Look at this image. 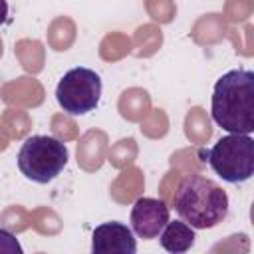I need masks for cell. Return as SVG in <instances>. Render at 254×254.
<instances>
[{
  "instance_id": "obj_1",
  "label": "cell",
  "mask_w": 254,
  "mask_h": 254,
  "mask_svg": "<svg viewBox=\"0 0 254 254\" xmlns=\"http://www.w3.org/2000/svg\"><path fill=\"white\" fill-rule=\"evenodd\" d=\"M210 115L228 133L250 135L254 131V71L230 69L214 83Z\"/></svg>"
},
{
  "instance_id": "obj_2",
  "label": "cell",
  "mask_w": 254,
  "mask_h": 254,
  "mask_svg": "<svg viewBox=\"0 0 254 254\" xmlns=\"http://www.w3.org/2000/svg\"><path fill=\"white\" fill-rule=\"evenodd\" d=\"M175 210L194 230H206L218 226L228 216V194L226 190L202 175H187L181 179L175 198Z\"/></svg>"
},
{
  "instance_id": "obj_3",
  "label": "cell",
  "mask_w": 254,
  "mask_h": 254,
  "mask_svg": "<svg viewBox=\"0 0 254 254\" xmlns=\"http://www.w3.org/2000/svg\"><path fill=\"white\" fill-rule=\"evenodd\" d=\"M67 159L69 151L65 143L52 135H32L22 143L16 163L28 181L48 185L65 169Z\"/></svg>"
},
{
  "instance_id": "obj_4",
  "label": "cell",
  "mask_w": 254,
  "mask_h": 254,
  "mask_svg": "<svg viewBox=\"0 0 254 254\" xmlns=\"http://www.w3.org/2000/svg\"><path fill=\"white\" fill-rule=\"evenodd\" d=\"M210 169L226 183L240 185L254 175V139L242 133H228L208 149Z\"/></svg>"
},
{
  "instance_id": "obj_5",
  "label": "cell",
  "mask_w": 254,
  "mask_h": 254,
  "mask_svg": "<svg viewBox=\"0 0 254 254\" xmlns=\"http://www.w3.org/2000/svg\"><path fill=\"white\" fill-rule=\"evenodd\" d=\"M56 99L67 115H85L99 105L101 77L89 67H71L58 81Z\"/></svg>"
},
{
  "instance_id": "obj_6",
  "label": "cell",
  "mask_w": 254,
  "mask_h": 254,
  "mask_svg": "<svg viewBox=\"0 0 254 254\" xmlns=\"http://www.w3.org/2000/svg\"><path fill=\"white\" fill-rule=\"evenodd\" d=\"M169 220L171 210L161 198L141 196L131 206V230L143 240L157 238Z\"/></svg>"
},
{
  "instance_id": "obj_7",
  "label": "cell",
  "mask_w": 254,
  "mask_h": 254,
  "mask_svg": "<svg viewBox=\"0 0 254 254\" xmlns=\"http://www.w3.org/2000/svg\"><path fill=\"white\" fill-rule=\"evenodd\" d=\"M91 252L93 254H135L137 242L135 232L117 220L103 222L95 226L91 234Z\"/></svg>"
},
{
  "instance_id": "obj_8",
  "label": "cell",
  "mask_w": 254,
  "mask_h": 254,
  "mask_svg": "<svg viewBox=\"0 0 254 254\" xmlns=\"http://www.w3.org/2000/svg\"><path fill=\"white\" fill-rule=\"evenodd\" d=\"M194 238H196L194 228L185 220H169L159 234L161 246L171 254H181L190 250L194 244Z\"/></svg>"
},
{
  "instance_id": "obj_9",
  "label": "cell",
  "mask_w": 254,
  "mask_h": 254,
  "mask_svg": "<svg viewBox=\"0 0 254 254\" xmlns=\"http://www.w3.org/2000/svg\"><path fill=\"white\" fill-rule=\"evenodd\" d=\"M0 254H22L18 238L6 228H0Z\"/></svg>"
},
{
  "instance_id": "obj_10",
  "label": "cell",
  "mask_w": 254,
  "mask_h": 254,
  "mask_svg": "<svg viewBox=\"0 0 254 254\" xmlns=\"http://www.w3.org/2000/svg\"><path fill=\"white\" fill-rule=\"evenodd\" d=\"M6 18H8V2L0 0V26L6 22Z\"/></svg>"
}]
</instances>
